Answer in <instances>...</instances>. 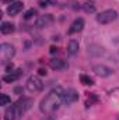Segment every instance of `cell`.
Listing matches in <instances>:
<instances>
[{"mask_svg":"<svg viewBox=\"0 0 119 120\" xmlns=\"http://www.w3.org/2000/svg\"><path fill=\"white\" fill-rule=\"evenodd\" d=\"M63 94H64V90L60 88V87H56L51 91L42 101H41V105H39V109L42 113L45 115H52L55 113L59 106L63 102Z\"/></svg>","mask_w":119,"mask_h":120,"instance_id":"1","label":"cell"},{"mask_svg":"<svg viewBox=\"0 0 119 120\" xmlns=\"http://www.w3.org/2000/svg\"><path fill=\"white\" fill-rule=\"evenodd\" d=\"M32 103H34V101H32L31 98H23V99H20V101L14 105V109H16V115H17V117H21L28 109H31Z\"/></svg>","mask_w":119,"mask_h":120,"instance_id":"2","label":"cell"},{"mask_svg":"<svg viewBox=\"0 0 119 120\" xmlns=\"http://www.w3.org/2000/svg\"><path fill=\"white\" fill-rule=\"evenodd\" d=\"M118 18V13L115 10H105V11H101L98 15H97V21L102 25L105 24H111L112 21H115Z\"/></svg>","mask_w":119,"mask_h":120,"instance_id":"3","label":"cell"},{"mask_svg":"<svg viewBox=\"0 0 119 120\" xmlns=\"http://www.w3.org/2000/svg\"><path fill=\"white\" fill-rule=\"evenodd\" d=\"M25 88L30 91V92H39V91H42L44 88V84H42V81L36 77V75H31L30 78L27 80V84H25Z\"/></svg>","mask_w":119,"mask_h":120,"instance_id":"4","label":"cell"},{"mask_svg":"<svg viewBox=\"0 0 119 120\" xmlns=\"http://www.w3.org/2000/svg\"><path fill=\"white\" fill-rule=\"evenodd\" d=\"M14 53H16V49H14L13 45H10V43H1V46H0V56H1L3 61L10 60L14 56Z\"/></svg>","mask_w":119,"mask_h":120,"instance_id":"5","label":"cell"},{"mask_svg":"<svg viewBox=\"0 0 119 120\" xmlns=\"http://www.w3.org/2000/svg\"><path fill=\"white\" fill-rule=\"evenodd\" d=\"M77 99H79V94L76 92V90L70 88V90H66V91H64V94H63V103L70 105V103L76 102Z\"/></svg>","mask_w":119,"mask_h":120,"instance_id":"6","label":"cell"},{"mask_svg":"<svg viewBox=\"0 0 119 120\" xmlns=\"http://www.w3.org/2000/svg\"><path fill=\"white\" fill-rule=\"evenodd\" d=\"M92 71L99 77H109L112 74V68H109V67H107L104 64H95L92 67Z\"/></svg>","mask_w":119,"mask_h":120,"instance_id":"7","label":"cell"},{"mask_svg":"<svg viewBox=\"0 0 119 120\" xmlns=\"http://www.w3.org/2000/svg\"><path fill=\"white\" fill-rule=\"evenodd\" d=\"M83 28H84V20H83V18H77V20H74L73 24L70 25V28H69V31H67V34H69V35L77 34V32L83 31Z\"/></svg>","mask_w":119,"mask_h":120,"instance_id":"8","label":"cell"},{"mask_svg":"<svg viewBox=\"0 0 119 120\" xmlns=\"http://www.w3.org/2000/svg\"><path fill=\"white\" fill-rule=\"evenodd\" d=\"M23 7H24V4H23L21 1H13V3L8 4L7 13H8V15H17V14L23 10Z\"/></svg>","mask_w":119,"mask_h":120,"instance_id":"9","label":"cell"},{"mask_svg":"<svg viewBox=\"0 0 119 120\" xmlns=\"http://www.w3.org/2000/svg\"><path fill=\"white\" fill-rule=\"evenodd\" d=\"M21 75H23V70L10 71L8 74H6V75L3 77V81H4V82H13V81H16V80H18Z\"/></svg>","mask_w":119,"mask_h":120,"instance_id":"10","label":"cell"},{"mask_svg":"<svg viewBox=\"0 0 119 120\" xmlns=\"http://www.w3.org/2000/svg\"><path fill=\"white\" fill-rule=\"evenodd\" d=\"M51 22H52V17H51V14H46V15H41L35 24L38 28H44V27H48Z\"/></svg>","mask_w":119,"mask_h":120,"instance_id":"11","label":"cell"},{"mask_svg":"<svg viewBox=\"0 0 119 120\" xmlns=\"http://www.w3.org/2000/svg\"><path fill=\"white\" fill-rule=\"evenodd\" d=\"M49 67L53 68V70H64L67 67V64L60 59H52L49 61Z\"/></svg>","mask_w":119,"mask_h":120,"instance_id":"12","label":"cell"},{"mask_svg":"<svg viewBox=\"0 0 119 120\" xmlns=\"http://www.w3.org/2000/svg\"><path fill=\"white\" fill-rule=\"evenodd\" d=\"M79 52V42L76 41V39H71L70 42H69V45H67V53L69 55H76Z\"/></svg>","mask_w":119,"mask_h":120,"instance_id":"13","label":"cell"},{"mask_svg":"<svg viewBox=\"0 0 119 120\" xmlns=\"http://www.w3.org/2000/svg\"><path fill=\"white\" fill-rule=\"evenodd\" d=\"M0 31H1V34H4V35H8V34H11V32L14 31V25H13L11 22H7V21H4V22H1Z\"/></svg>","mask_w":119,"mask_h":120,"instance_id":"14","label":"cell"},{"mask_svg":"<svg viewBox=\"0 0 119 120\" xmlns=\"http://www.w3.org/2000/svg\"><path fill=\"white\" fill-rule=\"evenodd\" d=\"M16 109H14V106H10V108H7L6 109V113H4V120H14L16 119Z\"/></svg>","mask_w":119,"mask_h":120,"instance_id":"15","label":"cell"},{"mask_svg":"<svg viewBox=\"0 0 119 120\" xmlns=\"http://www.w3.org/2000/svg\"><path fill=\"white\" fill-rule=\"evenodd\" d=\"M11 103V99L6 95V94H1V96H0V105L1 106H7V105H10Z\"/></svg>","mask_w":119,"mask_h":120,"instance_id":"16","label":"cell"},{"mask_svg":"<svg viewBox=\"0 0 119 120\" xmlns=\"http://www.w3.org/2000/svg\"><path fill=\"white\" fill-rule=\"evenodd\" d=\"M84 10H86L87 13H94V11H95V6H94V3L87 1V3L84 4Z\"/></svg>","mask_w":119,"mask_h":120,"instance_id":"17","label":"cell"},{"mask_svg":"<svg viewBox=\"0 0 119 120\" xmlns=\"http://www.w3.org/2000/svg\"><path fill=\"white\" fill-rule=\"evenodd\" d=\"M80 80H81V82H83L84 85H92V84H94V81H92L90 77H87V75H81Z\"/></svg>","mask_w":119,"mask_h":120,"instance_id":"18","label":"cell"},{"mask_svg":"<svg viewBox=\"0 0 119 120\" xmlns=\"http://www.w3.org/2000/svg\"><path fill=\"white\" fill-rule=\"evenodd\" d=\"M34 15H35V10L31 8V10H28V11L24 14V18H25V20H30L31 17H34Z\"/></svg>","mask_w":119,"mask_h":120,"instance_id":"19","label":"cell"},{"mask_svg":"<svg viewBox=\"0 0 119 120\" xmlns=\"http://www.w3.org/2000/svg\"><path fill=\"white\" fill-rule=\"evenodd\" d=\"M44 120H55L53 113H52V115H48V116H45V119H44Z\"/></svg>","mask_w":119,"mask_h":120,"instance_id":"20","label":"cell"},{"mask_svg":"<svg viewBox=\"0 0 119 120\" xmlns=\"http://www.w3.org/2000/svg\"><path fill=\"white\" fill-rule=\"evenodd\" d=\"M39 74H41V75H44V74H46V71H45L44 68H39Z\"/></svg>","mask_w":119,"mask_h":120,"instance_id":"21","label":"cell"},{"mask_svg":"<svg viewBox=\"0 0 119 120\" xmlns=\"http://www.w3.org/2000/svg\"><path fill=\"white\" fill-rule=\"evenodd\" d=\"M56 50H58V49H56V48H51V52H52V53H55V52H56Z\"/></svg>","mask_w":119,"mask_h":120,"instance_id":"22","label":"cell"},{"mask_svg":"<svg viewBox=\"0 0 119 120\" xmlns=\"http://www.w3.org/2000/svg\"><path fill=\"white\" fill-rule=\"evenodd\" d=\"M4 3H13V0H3Z\"/></svg>","mask_w":119,"mask_h":120,"instance_id":"23","label":"cell"}]
</instances>
